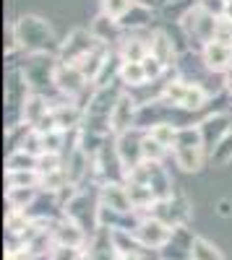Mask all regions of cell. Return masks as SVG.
<instances>
[{
	"label": "cell",
	"mask_w": 232,
	"mask_h": 260,
	"mask_svg": "<svg viewBox=\"0 0 232 260\" xmlns=\"http://www.w3.org/2000/svg\"><path fill=\"white\" fill-rule=\"evenodd\" d=\"M201 60L212 73L224 76L232 68V45H222V42H206L201 47Z\"/></svg>",
	"instance_id": "cell-9"
},
{
	"label": "cell",
	"mask_w": 232,
	"mask_h": 260,
	"mask_svg": "<svg viewBox=\"0 0 232 260\" xmlns=\"http://www.w3.org/2000/svg\"><path fill=\"white\" fill-rule=\"evenodd\" d=\"M136 3H152V0H136Z\"/></svg>",
	"instance_id": "cell-26"
},
{
	"label": "cell",
	"mask_w": 232,
	"mask_h": 260,
	"mask_svg": "<svg viewBox=\"0 0 232 260\" xmlns=\"http://www.w3.org/2000/svg\"><path fill=\"white\" fill-rule=\"evenodd\" d=\"M191 260H224L222 257V250L204 240V237H193V245H191Z\"/></svg>",
	"instance_id": "cell-18"
},
{
	"label": "cell",
	"mask_w": 232,
	"mask_h": 260,
	"mask_svg": "<svg viewBox=\"0 0 232 260\" xmlns=\"http://www.w3.org/2000/svg\"><path fill=\"white\" fill-rule=\"evenodd\" d=\"M50 234H52L55 245H68V247H78V250L86 245V229L81 224H76L73 219H68V216L63 221H57Z\"/></svg>",
	"instance_id": "cell-10"
},
{
	"label": "cell",
	"mask_w": 232,
	"mask_h": 260,
	"mask_svg": "<svg viewBox=\"0 0 232 260\" xmlns=\"http://www.w3.org/2000/svg\"><path fill=\"white\" fill-rule=\"evenodd\" d=\"M11 29L16 45L26 55H52L55 47H60L50 21H45L42 16H21Z\"/></svg>",
	"instance_id": "cell-1"
},
{
	"label": "cell",
	"mask_w": 232,
	"mask_h": 260,
	"mask_svg": "<svg viewBox=\"0 0 232 260\" xmlns=\"http://www.w3.org/2000/svg\"><path fill=\"white\" fill-rule=\"evenodd\" d=\"M92 81L86 78L76 62H66V60H57L55 62V73H52V86L66 96V99H76L78 94L86 91V86Z\"/></svg>",
	"instance_id": "cell-4"
},
{
	"label": "cell",
	"mask_w": 232,
	"mask_h": 260,
	"mask_svg": "<svg viewBox=\"0 0 232 260\" xmlns=\"http://www.w3.org/2000/svg\"><path fill=\"white\" fill-rule=\"evenodd\" d=\"M175 226H170L167 221H162L159 216H143V219L138 221V226L133 229L136 234V240L143 245V247H164L167 242H170V237H172Z\"/></svg>",
	"instance_id": "cell-7"
},
{
	"label": "cell",
	"mask_w": 232,
	"mask_h": 260,
	"mask_svg": "<svg viewBox=\"0 0 232 260\" xmlns=\"http://www.w3.org/2000/svg\"><path fill=\"white\" fill-rule=\"evenodd\" d=\"M138 112H141V104L133 99L131 91H120L115 107H112V115H110V127L112 133H128V130L138 127Z\"/></svg>",
	"instance_id": "cell-6"
},
{
	"label": "cell",
	"mask_w": 232,
	"mask_h": 260,
	"mask_svg": "<svg viewBox=\"0 0 232 260\" xmlns=\"http://www.w3.org/2000/svg\"><path fill=\"white\" fill-rule=\"evenodd\" d=\"M209 161H212L214 167H227L232 161V130L209 151Z\"/></svg>",
	"instance_id": "cell-19"
},
{
	"label": "cell",
	"mask_w": 232,
	"mask_h": 260,
	"mask_svg": "<svg viewBox=\"0 0 232 260\" xmlns=\"http://www.w3.org/2000/svg\"><path fill=\"white\" fill-rule=\"evenodd\" d=\"M149 39H152V34L149 37H138L136 31L128 39H123V45L118 50L120 60H125V62H141L146 55H149Z\"/></svg>",
	"instance_id": "cell-13"
},
{
	"label": "cell",
	"mask_w": 232,
	"mask_h": 260,
	"mask_svg": "<svg viewBox=\"0 0 232 260\" xmlns=\"http://www.w3.org/2000/svg\"><path fill=\"white\" fill-rule=\"evenodd\" d=\"M118 81L125 86L128 91H136L141 89V86L149 83V78H146V71H143V62H120V71H118Z\"/></svg>",
	"instance_id": "cell-14"
},
{
	"label": "cell",
	"mask_w": 232,
	"mask_h": 260,
	"mask_svg": "<svg viewBox=\"0 0 232 260\" xmlns=\"http://www.w3.org/2000/svg\"><path fill=\"white\" fill-rule=\"evenodd\" d=\"M198 127H201V136H204V143H206L209 151H212V148L229 133V130H232L229 117H227L224 112H214V115L204 117V120L198 122Z\"/></svg>",
	"instance_id": "cell-11"
},
{
	"label": "cell",
	"mask_w": 232,
	"mask_h": 260,
	"mask_svg": "<svg viewBox=\"0 0 232 260\" xmlns=\"http://www.w3.org/2000/svg\"><path fill=\"white\" fill-rule=\"evenodd\" d=\"M115 260H143L141 252H125V255H118Z\"/></svg>",
	"instance_id": "cell-24"
},
{
	"label": "cell",
	"mask_w": 232,
	"mask_h": 260,
	"mask_svg": "<svg viewBox=\"0 0 232 260\" xmlns=\"http://www.w3.org/2000/svg\"><path fill=\"white\" fill-rule=\"evenodd\" d=\"M224 16L232 18V0H227V3H224Z\"/></svg>",
	"instance_id": "cell-25"
},
{
	"label": "cell",
	"mask_w": 232,
	"mask_h": 260,
	"mask_svg": "<svg viewBox=\"0 0 232 260\" xmlns=\"http://www.w3.org/2000/svg\"><path fill=\"white\" fill-rule=\"evenodd\" d=\"M217 213L224 216V219H227V216H232V201H219L217 203Z\"/></svg>",
	"instance_id": "cell-23"
},
{
	"label": "cell",
	"mask_w": 232,
	"mask_h": 260,
	"mask_svg": "<svg viewBox=\"0 0 232 260\" xmlns=\"http://www.w3.org/2000/svg\"><path fill=\"white\" fill-rule=\"evenodd\" d=\"M212 42H222V45H232V18H227V16H219Z\"/></svg>",
	"instance_id": "cell-21"
},
{
	"label": "cell",
	"mask_w": 232,
	"mask_h": 260,
	"mask_svg": "<svg viewBox=\"0 0 232 260\" xmlns=\"http://www.w3.org/2000/svg\"><path fill=\"white\" fill-rule=\"evenodd\" d=\"M170 154L183 172H198L204 167V161L209 159V148L204 143L201 127L198 125H183Z\"/></svg>",
	"instance_id": "cell-2"
},
{
	"label": "cell",
	"mask_w": 232,
	"mask_h": 260,
	"mask_svg": "<svg viewBox=\"0 0 232 260\" xmlns=\"http://www.w3.org/2000/svg\"><path fill=\"white\" fill-rule=\"evenodd\" d=\"M120 29H123L120 21H112L110 16H104V13H99V16L92 21V34H94L99 42H104V45L115 42V34H118Z\"/></svg>",
	"instance_id": "cell-16"
},
{
	"label": "cell",
	"mask_w": 232,
	"mask_h": 260,
	"mask_svg": "<svg viewBox=\"0 0 232 260\" xmlns=\"http://www.w3.org/2000/svg\"><path fill=\"white\" fill-rule=\"evenodd\" d=\"M136 6V0H99V13L110 16L112 21H123Z\"/></svg>",
	"instance_id": "cell-17"
},
{
	"label": "cell",
	"mask_w": 232,
	"mask_h": 260,
	"mask_svg": "<svg viewBox=\"0 0 232 260\" xmlns=\"http://www.w3.org/2000/svg\"><path fill=\"white\" fill-rule=\"evenodd\" d=\"M141 62H143V71H146V78H149V81H159L164 76V71H167V65L159 62L154 55H146Z\"/></svg>",
	"instance_id": "cell-22"
},
{
	"label": "cell",
	"mask_w": 232,
	"mask_h": 260,
	"mask_svg": "<svg viewBox=\"0 0 232 260\" xmlns=\"http://www.w3.org/2000/svg\"><path fill=\"white\" fill-rule=\"evenodd\" d=\"M146 133H149L154 141H159L164 148L172 151V146H175V141H178V133H180V125H175L172 120H159V122H154V125L146 127Z\"/></svg>",
	"instance_id": "cell-15"
},
{
	"label": "cell",
	"mask_w": 232,
	"mask_h": 260,
	"mask_svg": "<svg viewBox=\"0 0 232 260\" xmlns=\"http://www.w3.org/2000/svg\"><path fill=\"white\" fill-rule=\"evenodd\" d=\"M99 206L110 208V211H118V213H136L133 206H131L125 182H104L99 187Z\"/></svg>",
	"instance_id": "cell-8"
},
{
	"label": "cell",
	"mask_w": 232,
	"mask_h": 260,
	"mask_svg": "<svg viewBox=\"0 0 232 260\" xmlns=\"http://www.w3.org/2000/svg\"><path fill=\"white\" fill-rule=\"evenodd\" d=\"M149 55H154L159 62L167 65V68H175V65H178V50H175V45H172V37L164 34V31H152Z\"/></svg>",
	"instance_id": "cell-12"
},
{
	"label": "cell",
	"mask_w": 232,
	"mask_h": 260,
	"mask_svg": "<svg viewBox=\"0 0 232 260\" xmlns=\"http://www.w3.org/2000/svg\"><path fill=\"white\" fill-rule=\"evenodd\" d=\"M97 45H102V42L92 34V29H73L66 39L60 42L57 55H60V60H66V62H78V60L86 57Z\"/></svg>",
	"instance_id": "cell-5"
},
{
	"label": "cell",
	"mask_w": 232,
	"mask_h": 260,
	"mask_svg": "<svg viewBox=\"0 0 232 260\" xmlns=\"http://www.w3.org/2000/svg\"><path fill=\"white\" fill-rule=\"evenodd\" d=\"M217 21H219V16H214L212 11H206L198 3V6H193L180 18V29H183V34L191 42H196L198 47H204L206 42H212L214 29H217Z\"/></svg>",
	"instance_id": "cell-3"
},
{
	"label": "cell",
	"mask_w": 232,
	"mask_h": 260,
	"mask_svg": "<svg viewBox=\"0 0 232 260\" xmlns=\"http://www.w3.org/2000/svg\"><path fill=\"white\" fill-rule=\"evenodd\" d=\"M167 154H170V148H164L159 141H154L143 130V161H162Z\"/></svg>",
	"instance_id": "cell-20"
}]
</instances>
